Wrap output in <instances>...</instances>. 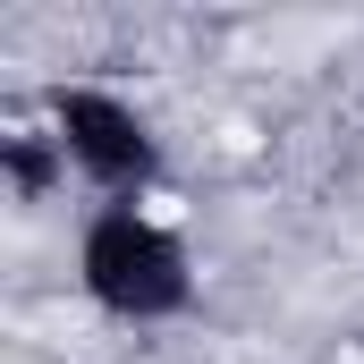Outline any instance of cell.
Returning <instances> with one entry per match:
<instances>
[{
	"mask_svg": "<svg viewBox=\"0 0 364 364\" xmlns=\"http://www.w3.org/2000/svg\"><path fill=\"white\" fill-rule=\"evenodd\" d=\"M43 110H51L60 161H68L93 195L144 203V195L161 186V136H153V119H144L127 93H110V85H51Z\"/></svg>",
	"mask_w": 364,
	"mask_h": 364,
	"instance_id": "obj_2",
	"label": "cell"
},
{
	"mask_svg": "<svg viewBox=\"0 0 364 364\" xmlns=\"http://www.w3.org/2000/svg\"><path fill=\"white\" fill-rule=\"evenodd\" d=\"M0 170H9V186H17V203H43L51 186L68 178V161H60L51 136H0Z\"/></svg>",
	"mask_w": 364,
	"mask_h": 364,
	"instance_id": "obj_3",
	"label": "cell"
},
{
	"mask_svg": "<svg viewBox=\"0 0 364 364\" xmlns=\"http://www.w3.org/2000/svg\"><path fill=\"white\" fill-rule=\"evenodd\" d=\"M77 288L110 322H178L195 305V263L186 237L144 203H102L77 229Z\"/></svg>",
	"mask_w": 364,
	"mask_h": 364,
	"instance_id": "obj_1",
	"label": "cell"
}]
</instances>
